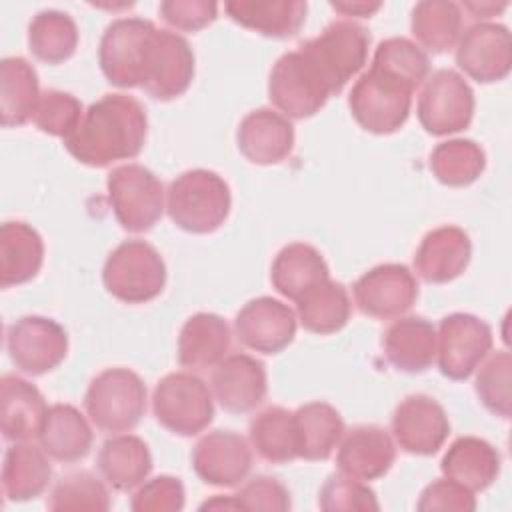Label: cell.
Masks as SVG:
<instances>
[{
	"label": "cell",
	"mask_w": 512,
	"mask_h": 512,
	"mask_svg": "<svg viewBox=\"0 0 512 512\" xmlns=\"http://www.w3.org/2000/svg\"><path fill=\"white\" fill-rule=\"evenodd\" d=\"M148 116L128 94H104L84 112L76 130L64 138L66 150L82 164L104 168L136 158L146 142Z\"/></svg>",
	"instance_id": "obj_1"
},
{
	"label": "cell",
	"mask_w": 512,
	"mask_h": 512,
	"mask_svg": "<svg viewBox=\"0 0 512 512\" xmlns=\"http://www.w3.org/2000/svg\"><path fill=\"white\" fill-rule=\"evenodd\" d=\"M232 194L226 180L206 168L186 170L176 176L166 192L170 220L192 234L218 230L230 214Z\"/></svg>",
	"instance_id": "obj_2"
},
{
	"label": "cell",
	"mask_w": 512,
	"mask_h": 512,
	"mask_svg": "<svg viewBox=\"0 0 512 512\" xmlns=\"http://www.w3.org/2000/svg\"><path fill=\"white\" fill-rule=\"evenodd\" d=\"M84 408L100 432H128L146 412V384L130 368H106L90 380Z\"/></svg>",
	"instance_id": "obj_3"
},
{
	"label": "cell",
	"mask_w": 512,
	"mask_h": 512,
	"mask_svg": "<svg viewBox=\"0 0 512 512\" xmlns=\"http://www.w3.org/2000/svg\"><path fill=\"white\" fill-rule=\"evenodd\" d=\"M368 46L370 34L364 26L352 20H334L320 36L302 42L298 50L318 72L330 96H334L362 70L368 58Z\"/></svg>",
	"instance_id": "obj_4"
},
{
	"label": "cell",
	"mask_w": 512,
	"mask_h": 512,
	"mask_svg": "<svg viewBox=\"0 0 512 512\" xmlns=\"http://www.w3.org/2000/svg\"><path fill=\"white\" fill-rule=\"evenodd\" d=\"M102 282L116 300L144 304L164 290L166 264L152 244L124 240L108 254L102 268Z\"/></svg>",
	"instance_id": "obj_5"
},
{
	"label": "cell",
	"mask_w": 512,
	"mask_h": 512,
	"mask_svg": "<svg viewBox=\"0 0 512 512\" xmlns=\"http://www.w3.org/2000/svg\"><path fill=\"white\" fill-rule=\"evenodd\" d=\"M152 412L166 430L178 436H196L214 418L212 392L192 372H170L154 388Z\"/></svg>",
	"instance_id": "obj_6"
},
{
	"label": "cell",
	"mask_w": 512,
	"mask_h": 512,
	"mask_svg": "<svg viewBox=\"0 0 512 512\" xmlns=\"http://www.w3.org/2000/svg\"><path fill=\"white\" fill-rule=\"evenodd\" d=\"M108 200L118 224L128 232L150 230L164 212V188L142 164H122L106 178Z\"/></svg>",
	"instance_id": "obj_7"
},
{
	"label": "cell",
	"mask_w": 512,
	"mask_h": 512,
	"mask_svg": "<svg viewBox=\"0 0 512 512\" xmlns=\"http://www.w3.org/2000/svg\"><path fill=\"white\" fill-rule=\"evenodd\" d=\"M412 90L398 80L370 68L350 90L348 106L354 120L372 134H392L410 114Z\"/></svg>",
	"instance_id": "obj_8"
},
{
	"label": "cell",
	"mask_w": 512,
	"mask_h": 512,
	"mask_svg": "<svg viewBox=\"0 0 512 512\" xmlns=\"http://www.w3.org/2000/svg\"><path fill=\"white\" fill-rule=\"evenodd\" d=\"M154 32L156 26L144 18H118L106 26L100 38L98 62L102 74L112 86H142L146 56Z\"/></svg>",
	"instance_id": "obj_9"
},
{
	"label": "cell",
	"mask_w": 512,
	"mask_h": 512,
	"mask_svg": "<svg viewBox=\"0 0 512 512\" xmlns=\"http://www.w3.org/2000/svg\"><path fill=\"white\" fill-rule=\"evenodd\" d=\"M474 90L452 68H440L426 78L418 98V120L432 136L462 132L474 118Z\"/></svg>",
	"instance_id": "obj_10"
},
{
	"label": "cell",
	"mask_w": 512,
	"mask_h": 512,
	"mask_svg": "<svg viewBox=\"0 0 512 512\" xmlns=\"http://www.w3.org/2000/svg\"><path fill=\"white\" fill-rule=\"evenodd\" d=\"M268 98L286 118L304 120L320 112L330 92L300 50L284 52L268 76Z\"/></svg>",
	"instance_id": "obj_11"
},
{
	"label": "cell",
	"mask_w": 512,
	"mask_h": 512,
	"mask_svg": "<svg viewBox=\"0 0 512 512\" xmlns=\"http://www.w3.org/2000/svg\"><path fill=\"white\" fill-rule=\"evenodd\" d=\"M492 350V328L478 316L454 312L440 320L436 358L450 380H466Z\"/></svg>",
	"instance_id": "obj_12"
},
{
	"label": "cell",
	"mask_w": 512,
	"mask_h": 512,
	"mask_svg": "<svg viewBox=\"0 0 512 512\" xmlns=\"http://www.w3.org/2000/svg\"><path fill=\"white\" fill-rule=\"evenodd\" d=\"M6 350L12 364L30 376H42L68 354V334L46 316H22L6 330Z\"/></svg>",
	"instance_id": "obj_13"
},
{
	"label": "cell",
	"mask_w": 512,
	"mask_h": 512,
	"mask_svg": "<svg viewBox=\"0 0 512 512\" xmlns=\"http://www.w3.org/2000/svg\"><path fill=\"white\" fill-rule=\"evenodd\" d=\"M194 78V52L188 40L170 30H158L152 36L146 66L144 92L152 98L168 102L182 96Z\"/></svg>",
	"instance_id": "obj_14"
},
{
	"label": "cell",
	"mask_w": 512,
	"mask_h": 512,
	"mask_svg": "<svg viewBox=\"0 0 512 512\" xmlns=\"http://www.w3.org/2000/svg\"><path fill=\"white\" fill-rule=\"evenodd\" d=\"M352 292L362 314L390 320L414 306L418 298V282L408 266L388 262L364 272L354 282Z\"/></svg>",
	"instance_id": "obj_15"
},
{
	"label": "cell",
	"mask_w": 512,
	"mask_h": 512,
	"mask_svg": "<svg viewBox=\"0 0 512 512\" xmlns=\"http://www.w3.org/2000/svg\"><path fill=\"white\" fill-rule=\"evenodd\" d=\"M390 426L396 444L414 456L436 454L450 434L446 410L428 394L402 398L392 412Z\"/></svg>",
	"instance_id": "obj_16"
},
{
	"label": "cell",
	"mask_w": 512,
	"mask_h": 512,
	"mask_svg": "<svg viewBox=\"0 0 512 512\" xmlns=\"http://www.w3.org/2000/svg\"><path fill=\"white\" fill-rule=\"evenodd\" d=\"M456 64L476 82L504 80L512 66V38L504 24L476 22L456 42Z\"/></svg>",
	"instance_id": "obj_17"
},
{
	"label": "cell",
	"mask_w": 512,
	"mask_h": 512,
	"mask_svg": "<svg viewBox=\"0 0 512 512\" xmlns=\"http://www.w3.org/2000/svg\"><path fill=\"white\" fill-rule=\"evenodd\" d=\"M296 320L288 304L272 296H258L238 310L234 332L246 348L262 354H278L292 344L298 326Z\"/></svg>",
	"instance_id": "obj_18"
},
{
	"label": "cell",
	"mask_w": 512,
	"mask_h": 512,
	"mask_svg": "<svg viewBox=\"0 0 512 512\" xmlns=\"http://www.w3.org/2000/svg\"><path fill=\"white\" fill-rule=\"evenodd\" d=\"M196 476L212 486H238L252 470V450L246 438L232 430L204 434L192 450Z\"/></svg>",
	"instance_id": "obj_19"
},
{
	"label": "cell",
	"mask_w": 512,
	"mask_h": 512,
	"mask_svg": "<svg viewBox=\"0 0 512 512\" xmlns=\"http://www.w3.org/2000/svg\"><path fill=\"white\" fill-rule=\"evenodd\" d=\"M210 386L226 412L246 414L258 408L268 394L266 368L250 354H230L214 366Z\"/></svg>",
	"instance_id": "obj_20"
},
{
	"label": "cell",
	"mask_w": 512,
	"mask_h": 512,
	"mask_svg": "<svg viewBox=\"0 0 512 512\" xmlns=\"http://www.w3.org/2000/svg\"><path fill=\"white\" fill-rule=\"evenodd\" d=\"M396 460V446L390 434L376 424H360L342 434L336 464L346 476L362 482L382 478Z\"/></svg>",
	"instance_id": "obj_21"
},
{
	"label": "cell",
	"mask_w": 512,
	"mask_h": 512,
	"mask_svg": "<svg viewBox=\"0 0 512 512\" xmlns=\"http://www.w3.org/2000/svg\"><path fill=\"white\" fill-rule=\"evenodd\" d=\"M472 242L460 226H438L424 234L414 254V270L428 284H446L470 264Z\"/></svg>",
	"instance_id": "obj_22"
},
{
	"label": "cell",
	"mask_w": 512,
	"mask_h": 512,
	"mask_svg": "<svg viewBox=\"0 0 512 512\" xmlns=\"http://www.w3.org/2000/svg\"><path fill=\"white\" fill-rule=\"evenodd\" d=\"M292 122L272 108H256L248 112L238 130V150L254 164L270 166L286 160L294 148Z\"/></svg>",
	"instance_id": "obj_23"
},
{
	"label": "cell",
	"mask_w": 512,
	"mask_h": 512,
	"mask_svg": "<svg viewBox=\"0 0 512 512\" xmlns=\"http://www.w3.org/2000/svg\"><path fill=\"white\" fill-rule=\"evenodd\" d=\"M382 350L396 370L426 372L436 358V330L422 316H398L382 336Z\"/></svg>",
	"instance_id": "obj_24"
},
{
	"label": "cell",
	"mask_w": 512,
	"mask_h": 512,
	"mask_svg": "<svg viewBox=\"0 0 512 512\" xmlns=\"http://www.w3.org/2000/svg\"><path fill=\"white\" fill-rule=\"evenodd\" d=\"M232 342L228 322L212 312L192 314L178 336V362L188 370H208L218 366Z\"/></svg>",
	"instance_id": "obj_25"
},
{
	"label": "cell",
	"mask_w": 512,
	"mask_h": 512,
	"mask_svg": "<svg viewBox=\"0 0 512 512\" xmlns=\"http://www.w3.org/2000/svg\"><path fill=\"white\" fill-rule=\"evenodd\" d=\"M48 406L40 390L28 380L4 374L0 380V426L10 442H24L38 436Z\"/></svg>",
	"instance_id": "obj_26"
},
{
	"label": "cell",
	"mask_w": 512,
	"mask_h": 512,
	"mask_svg": "<svg viewBox=\"0 0 512 512\" xmlns=\"http://www.w3.org/2000/svg\"><path fill=\"white\" fill-rule=\"evenodd\" d=\"M36 438L52 460L72 464L88 456L94 434L78 408L58 402L48 408Z\"/></svg>",
	"instance_id": "obj_27"
},
{
	"label": "cell",
	"mask_w": 512,
	"mask_h": 512,
	"mask_svg": "<svg viewBox=\"0 0 512 512\" xmlns=\"http://www.w3.org/2000/svg\"><path fill=\"white\" fill-rule=\"evenodd\" d=\"M440 470L468 490L482 492L500 474V452L484 438L460 436L444 452Z\"/></svg>",
	"instance_id": "obj_28"
},
{
	"label": "cell",
	"mask_w": 512,
	"mask_h": 512,
	"mask_svg": "<svg viewBox=\"0 0 512 512\" xmlns=\"http://www.w3.org/2000/svg\"><path fill=\"white\" fill-rule=\"evenodd\" d=\"M96 466L108 486L118 492H130L152 472V454L142 438L118 434L102 444Z\"/></svg>",
	"instance_id": "obj_29"
},
{
	"label": "cell",
	"mask_w": 512,
	"mask_h": 512,
	"mask_svg": "<svg viewBox=\"0 0 512 512\" xmlns=\"http://www.w3.org/2000/svg\"><path fill=\"white\" fill-rule=\"evenodd\" d=\"M42 262V236L22 220L4 222L0 228V286L30 282L40 272Z\"/></svg>",
	"instance_id": "obj_30"
},
{
	"label": "cell",
	"mask_w": 512,
	"mask_h": 512,
	"mask_svg": "<svg viewBox=\"0 0 512 512\" xmlns=\"http://www.w3.org/2000/svg\"><path fill=\"white\" fill-rule=\"evenodd\" d=\"M328 278L330 270L324 256L306 242L286 244L270 268V282L276 292L294 302Z\"/></svg>",
	"instance_id": "obj_31"
},
{
	"label": "cell",
	"mask_w": 512,
	"mask_h": 512,
	"mask_svg": "<svg viewBox=\"0 0 512 512\" xmlns=\"http://www.w3.org/2000/svg\"><path fill=\"white\" fill-rule=\"evenodd\" d=\"M226 14L240 26L270 38L294 36L306 20L302 0H232L224 4Z\"/></svg>",
	"instance_id": "obj_32"
},
{
	"label": "cell",
	"mask_w": 512,
	"mask_h": 512,
	"mask_svg": "<svg viewBox=\"0 0 512 512\" xmlns=\"http://www.w3.org/2000/svg\"><path fill=\"white\" fill-rule=\"evenodd\" d=\"M52 468L48 462V454L30 444L14 442L2 462V492L6 500L26 502L38 498L50 484Z\"/></svg>",
	"instance_id": "obj_33"
},
{
	"label": "cell",
	"mask_w": 512,
	"mask_h": 512,
	"mask_svg": "<svg viewBox=\"0 0 512 512\" xmlns=\"http://www.w3.org/2000/svg\"><path fill=\"white\" fill-rule=\"evenodd\" d=\"M38 74L22 56H8L0 62V118L4 128L24 126L34 118L40 100Z\"/></svg>",
	"instance_id": "obj_34"
},
{
	"label": "cell",
	"mask_w": 512,
	"mask_h": 512,
	"mask_svg": "<svg viewBox=\"0 0 512 512\" xmlns=\"http://www.w3.org/2000/svg\"><path fill=\"white\" fill-rule=\"evenodd\" d=\"M292 416L298 438V458L308 462L330 458L344 434L340 412L332 404L316 400L302 404Z\"/></svg>",
	"instance_id": "obj_35"
},
{
	"label": "cell",
	"mask_w": 512,
	"mask_h": 512,
	"mask_svg": "<svg viewBox=\"0 0 512 512\" xmlns=\"http://www.w3.org/2000/svg\"><path fill=\"white\" fill-rule=\"evenodd\" d=\"M298 320L312 334H334L350 320L352 304L344 284L324 280L296 300Z\"/></svg>",
	"instance_id": "obj_36"
},
{
	"label": "cell",
	"mask_w": 512,
	"mask_h": 512,
	"mask_svg": "<svg viewBox=\"0 0 512 512\" xmlns=\"http://www.w3.org/2000/svg\"><path fill=\"white\" fill-rule=\"evenodd\" d=\"M248 438L256 454L272 464H286L298 458L294 416L282 406H268L248 426Z\"/></svg>",
	"instance_id": "obj_37"
},
{
	"label": "cell",
	"mask_w": 512,
	"mask_h": 512,
	"mask_svg": "<svg viewBox=\"0 0 512 512\" xmlns=\"http://www.w3.org/2000/svg\"><path fill=\"white\" fill-rule=\"evenodd\" d=\"M410 30L420 48L442 54L450 50L462 32V10L448 0H422L412 8Z\"/></svg>",
	"instance_id": "obj_38"
},
{
	"label": "cell",
	"mask_w": 512,
	"mask_h": 512,
	"mask_svg": "<svg viewBox=\"0 0 512 512\" xmlns=\"http://www.w3.org/2000/svg\"><path fill=\"white\" fill-rule=\"evenodd\" d=\"M30 52L46 64H62L74 56L78 26L62 10H40L28 26Z\"/></svg>",
	"instance_id": "obj_39"
},
{
	"label": "cell",
	"mask_w": 512,
	"mask_h": 512,
	"mask_svg": "<svg viewBox=\"0 0 512 512\" xmlns=\"http://www.w3.org/2000/svg\"><path fill=\"white\" fill-rule=\"evenodd\" d=\"M486 168V154L480 144L468 138H452L436 144L430 152V170L438 182L460 188L476 182Z\"/></svg>",
	"instance_id": "obj_40"
},
{
	"label": "cell",
	"mask_w": 512,
	"mask_h": 512,
	"mask_svg": "<svg viewBox=\"0 0 512 512\" xmlns=\"http://www.w3.org/2000/svg\"><path fill=\"white\" fill-rule=\"evenodd\" d=\"M370 68L398 80L414 92L426 80L430 60L428 54L416 42L402 36H394L382 40L376 46Z\"/></svg>",
	"instance_id": "obj_41"
},
{
	"label": "cell",
	"mask_w": 512,
	"mask_h": 512,
	"mask_svg": "<svg viewBox=\"0 0 512 512\" xmlns=\"http://www.w3.org/2000/svg\"><path fill=\"white\" fill-rule=\"evenodd\" d=\"M46 506L50 510H96L106 512L110 508V494L100 478L88 470H76L62 476L50 496Z\"/></svg>",
	"instance_id": "obj_42"
},
{
	"label": "cell",
	"mask_w": 512,
	"mask_h": 512,
	"mask_svg": "<svg viewBox=\"0 0 512 512\" xmlns=\"http://www.w3.org/2000/svg\"><path fill=\"white\" fill-rule=\"evenodd\" d=\"M510 374H512V356L502 350L490 356L476 376V394L484 408L500 418H510Z\"/></svg>",
	"instance_id": "obj_43"
},
{
	"label": "cell",
	"mask_w": 512,
	"mask_h": 512,
	"mask_svg": "<svg viewBox=\"0 0 512 512\" xmlns=\"http://www.w3.org/2000/svg\"><path fill=\"white\" fill-rule=\"evenodd\" d=\"M318 506L324 512H368L380 508L378 498L368 484L346 476L340 470L330 474L322 484L318 492Z\"/></svg>",
	"instance_id": "obj_44"
},
{
	"label": "cell",
	"mask_w": 512,
	"mask_h": 512,
	"mask_svg": "<svg viewBox=\"0 0 512 512\" xmlns=\"http://www.w3.org/2000/svg\"><path fill=\"white\" fill-rule=\"evenodd\" d=\"M82 116V102L74 94L52 88L42 92L32 120L44 134L60 136L64 140L76 130Z\"/></svg>",
	"instance_id": "obj_45"
},
{
	"label": "cell",
	"mask_w": 512,
	"mask_h": 512,
	"mask_svg": "<svg viewBox=\"0 0 512 512\" xmlns=\"http://www.w3.org/2000/svg\"><path fill=\"white\" fill-rule=\"evenodd\" d=\"M184 484L174 476H156L142 482L130 500L134 512H178L184 508Z\"/></svg>",
	"instance_id": "obj_46"
},
{
	"label": "cell",
	"mask_w": 512,
	"mask_h": 512,
	"mask_svg": "<svg viewBox=\"0 0 512 512\" xmlns=\"http://www.w3.org/2000/svg\"><path fill=\"white\" fill-rule=\"evenodd\" d=\"M158 14L176 30L198 32L216 20L218 4L208 0H164L158 6Z\"/></svg>",
	"instance_id": "obj_47"
},
{
	"label": "cell",
	"mask_w": 512,
	"mask_h": 512,
	"mask_svg": "<svg viewBox=\"0 0 512 512\" xmlns=\"http://www.w3.org/2000/svg\"><path fill=\"white\" fill-rule=\"evenodd\" d=\"M242 510H266V512H286L290 510L288 488L272 476L250 478L236 494Z\"/></svg>",
	"instance_id": "obj_48"
},
{
	"label": "cell",
	"mask_w": 512,
	"mask_h": 512,
	"mask_svg": "<svg viewBox=\"0 0 512 512\" xmlns=\"http://www.w3.org/2000/svg\"><path fill=\"white\" fill-rule=\"evenodd\" d=\"M416 508L420 512H434V510L472 512V510H476V498H474L472 490H468L466 486L444 476V478L430 482L420 492Z\"/></svg>",
	"instance_id": "obj_49"
},
{
	"label": "cell",
	"mask_w": 512,
	"mask_h": 512,
	"mask_svg": "<svg viewBox=\"0 0 512 512\" xmlns=\"http://www.w3.org/2000/svg\"><path fill=\"white\" fill-rule=\"evenodd\" d=\"M330 6L344 14L356 18H370L374 12L382 8V2H366V0H344V2H330Z\"/></svg>",
	"instance_id": "obj_50"
},
{
	"label": "cell",
	"mask_w": 512,
	"mask_h": 512,
	"mask_svg": "<svg viewBox=\"0 0 512 512\" xmlns=\"http://www.w3.org/2000/svg\"><path fill=\"white\" fill-rule=\"evenodd\" d=\"M508 6V2H466L464 10H468L474 18H490L494 14H500L504 8Z\"/></svg>",
	"instance_id": "obj_51"
},
{
	"label": "cell",
	"mask_w": 512,
	"mask_h": 512,
	"mask_svg": "<svg viewBox=\"0 0 512 512\" xmlns=\"http://www.w3.org/2000/svg\"><path fill=\"white\" fill-rule=\"evenodd\" d=\"M222 508H228V510H242V506H240L236 494H230V496H220V494H216V496H212L210 500H206V502L200 506V510H222Z\"/></svg>",
	"instance_id": "obj_52"
}]
</instances>
